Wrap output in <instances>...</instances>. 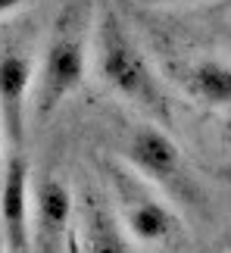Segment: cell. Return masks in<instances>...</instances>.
Here are the masks:
<instances>
[{
    "instance_id": "1",
    "label": "cell",
    "mask_w": 231,
    "mask_h": 253,
    "mask_svg": "<svg viewBox=\"0 0 231 253\" xmlns=\"http://www.w3.org/2000/svg\"><path fill=\"white\" fill-rule=\"evenodd\" d=\"M97 72L119 97L128 103L141 106L144 113H150L153 119L169 122L172 110L169 100L159 87V79L153 75L147 56L141 53V47L131 41V35L122 28V22L113 13L100 22L97 35Z\"/></svg>"
},
{
    "instance_id": "2",
    "label": "cell",
    "mask_w": 231,
    "mask_h": 253,
    "mask_svg": "<svg viewBox=\"0 0 231 253\" xmlns=\"http://www.w3.org/2000/svg\"><path fill=\"white\" fill-rule=\"evenodd\" d=\"M88 79V44L75 16H63L53 41L47 44L41 72L35 79V116L50 119Z\"/></svg>"
},
{
    "instance_id": "3",
    "label": "cell",
    "mask_w": 231,
    "mask_h": 253,
    "mask_svg": "<svg viewBox=\"0 0 231 253\" xmlns=\"http://www.w3.org/2000/svg\"><path fill=\"white\" fill-rule=\"evenodd\" d=\"M116 200H119L122 225L141 244H162L178 231V219L166 200H159L141 178L116 172Z\"/></svg>"
},
{
    "instance_id": "4",
    "label": "cell",
    "mask_w": 231,
    "mask_h": 253,
    "mask_svg": "<svg viewBox=\"0 0 231 253\" xmlns=\"http://www.w3.org/2000/svg\"><path fill=\"white\" fill-rule=\"evenodd\" d=\"M0 231L9 253H32L35 219L25 153H6L3 175H0Z\"/></svg>"
},
{
    "instance_id": "5",
    "label": "cell",
    "mask_w": 231,
    "mask_h": 253,
    "mask_svg": "<svg viewBox=\"0 0 231 253\" xmlns=\"http://www.w3.org/2000/svg\"><path fill=\"white\" fill-rule=\"evenodd\" d=\"M35 84V63L22 50L0 53V128L6 153H25V113Z\"/></svg>"
},
{
    "instance_id": "6",
    "label": "cell",
    "mask_w": 231,
    "mask_h": 253,
    "mask_svg": "<svg viewBox=\"0 0 231 253\" xmlns=\"http://www.w3.org/2000/svg\"><path fill=\"white\" fill-rule=\"evenodd\" d=\"M72 228V191L44 175L35 184V244L41 253H66V238Z\"/></svg>"
},
{
    "instance_id": "7",
    "label": "cell",
    "mask_w": 231,
    "mask_h": 253,
    "mask_svg": "<svg viewBox=\"0 0 231 253\" xmlns=\"http://www.w3.org/2000/svg\"><path fill=\"white\" fill-rule=\"evenodd\" d=\"M125 157L134 166V172L156 184L181 178V150L159 125H138L128 138Z\"/></svg>"
},
{
    "instance_id": "8",
    "label": "cell",
    "mask_w": 231,
    "mask_h": 253,
    "mask_svg": "<svg viewBox=\"0 0 231 253\" xmlns=\"http://www.w3.org/2000/svg\"><path fill=\"white\" fill-rule=\"evenodd\" d=\"M81 247L84 253H131L125 225L116 219V212L91 197L84 203V219H81Z\"/></svg>"
},
{
    "instance_id": "9",
    "label": "cell",
    "mask_w": 231,
    "mask_h": 253,
    "mask_svg": "<svg viewBox=\"0 0 231 253\" xmlns=\"http://www.w3.org/2000/svg\"><path fill=\"white\" fill-rule=\"evenodd\" d=\"M188 87L206 106H231V66L219 60L197 63L188 75Z\"/></svg>"
},
{
    "instance_id": "10",
    "label": "cell",
    "mask_w": 231,
    "mask_h": 253,
    "mask_svg": "<svg viewBox=\"0 0 231 253\" xmlns=\"http://www.w3.org/2000/svg\"><path fill=\"white\" fill-rule=\"evenodd\" d=\"M66 253H84V247H81V231L78 228H69V238H66Z\"/></svg>"
},
{
    "instance_id": "11",
    "label": "cell",
    "mask_w": 231,
    "mask_h": 253,
    "mask_svg": "<svg viewBox=\"0 0 231 253\" xmlns=\"http://www.w3.org/2000/svg\"><path fill=\"white\" fill-rule=\"evenodd\" d=\"M22 3H25V0H0V16H3V13H13V9H19Z\"/></svg>"
},
{
    "instance_id": "12",
    "label": "cell",
    "mask_w": 231,
    "mask_h": 253,
    "mask_svg": "<svg viewBox=\"0 0 231 253\" xmlns=\"http://www.w3.org/2000/svg\"><path fill=\"white\" fill-rule=\"evenodd\" d=\"M0 253H9L6 250V241H3V231H0Z\"/></svg>"
},
{
    "instance_id": "13",
    "label": "cell",
    "mask_w": 231,
    "mask_h": 253,
    "mask_svg": "<svg viewBox=\"0 0 231 253\" xmlns=\"http://www.w3.org/2000/svg\"><path fill=\"white\" fill-rule=\"evenodd\" d=\"M0 147H6V144H3V128H0Z\"/></svg>"
}]
</instances>
